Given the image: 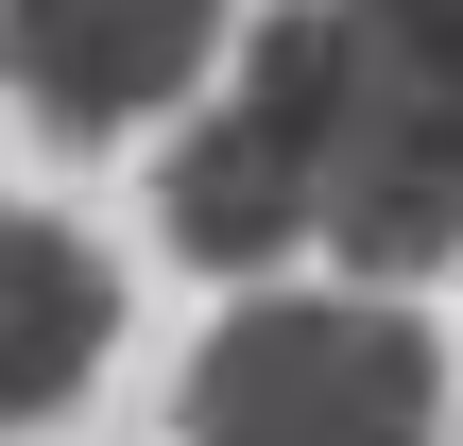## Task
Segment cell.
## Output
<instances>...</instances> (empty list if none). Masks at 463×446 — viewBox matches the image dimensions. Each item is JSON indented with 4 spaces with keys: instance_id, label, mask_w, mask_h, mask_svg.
<instances>
[{
    "instance_id": "3957f363",
    "label": "cell",
    "mask_w": 463,
    "mask_h": 446,
    "mask_svg": "<svg viewBox=\"0 0 463 446\" xmlns=\"http://www.w3.org/2000/svg\"><path fill=\"white\" fill-rule=\"evenodd\" d=\"M309 86H326V0L241 17V103H206L172 138V189H155L189 275H275L292 241H326V206H309Z\"/></svg>"
},
{
    "instance_id": "277c9868",
    "label": "cell",
    "mask_w": 463,
    "mask_h": 446,
    "mask_svg": "<svg viewBox=\"0 0 463 446\" xmlns=\"http://www.w3.org/2000/svg\"><path fill=\"white\" fill-rule=\"evenodd\" d=\"M223 52V0H0V86L52 138H120L155 103H189Z\"/></svg>"
},
{
    "instance_id": "7a4b0ae2",
    "label": "cell",
    "mask_w": 463,
    "mask_h": 446,
    "mask_svg": "<svg viewBox=\"0 0 463 446\" xmlns=\"http://www.w3.org/2000/svg\"><path fill=\"white\" fill-rule=\"evenodd\" d=\"M447 361L395 292H241L189 361V446H430Z\"/></svg>"
},
{
    "instance_id": "6da1fadb",
    "label": "cell",
    "mask_w": 463,
    "mask_h": 446,
    "mask_svg": "<svg viewBox=\"0 0 463 446\" xmlns=\"http://www.w3.org/2000/svg\"><path fill=\"white\" fill-rule=\"evenodd\" d=\"M309 206L361 258V292H412L463 258V0H326Z\"/></svg>"
},
{
    "instance_id": "5b68a950",
    "label": "cell",
    "mask_w": 463,
    "mask_h": 446,
    "mask_svg": "<svg viewBox=\"0 0 463 446\" xmlns=\"http://www.w3.org/2000/svg\"><path fill=\"white\" fill-rule=\"evenodd\" d=\"M103 327H120V275L52 223V206H0V430L69 413L103 378Z\"/></svg>"
}]
</instances>
